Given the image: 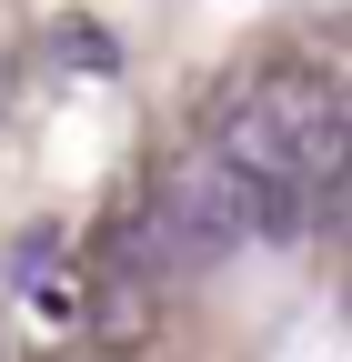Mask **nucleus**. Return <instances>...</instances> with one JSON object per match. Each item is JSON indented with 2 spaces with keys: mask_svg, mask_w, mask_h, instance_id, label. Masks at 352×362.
Segmentation results:
<instances>
[{
  "mask_svg": "<svg viewBox=\"0 0 352 362\" xmlns=\"http://www.w3.org/2000/svg\"><path fill=\"white\" fill-rule=\"evenodd\" d=\"M302 221H312V192L262 181V171H242V161H222L201 141L161 181L151 221L121 232V272H201V262H232L252 242H302Z\"/></svg>",
  "mask_w": 352,
  "mask_h": 362,
  "instance_id": "nucleus-1",
  "label": "nucleus"
},
{
  "mask_svg": "<svg viewBox=\"0 0 352 362\" xmlns=\"http://www.w3.org/2000/svg\"><path fill=\"white\" fill-rule=\"evenodd\" d=\"M211 151L262 171V181H292L312 202L352 192V101L322 90L312 71H262L211 111Z\"/></svg>",
  "mask_w": 352,
  "mask_h": 362,
  "instance_id": "nucleus-2",
  "label": "nucleus"
},
{
  "mask_svg": "<svg viewBox=\"0 0 352 362\" xmlns=\"http://www.w3.org/2000/svg\"><path fill=\"white\" fill-rule=\"evenodd\" d=\"M51 61H71V71H91V81H111V71H121V51H111V30H91V21H61V30H51Z\"/></svg>",
  "mask_w": 352,
  "mask_h": 362,
  "instance_id": "nucleus-3",
  "label": "nucleus"
},
{
  "mask_svg": "<svg viewBox=\"0 0 352 362\" xmlns=\"http://www.w3.org/2000/svg\"><path fill=\"white\" fill-rule=\"evenodd\" d=\"M40 262H61V242H51V232H30V242L11 252V272H20V282H30V272H40Z\"/></svg>",
  "mask_w": 352,
  "mask_h": 362,
  "instance_id": "nucleus-4",
  "label": "nucleus"
}]
</instances>
